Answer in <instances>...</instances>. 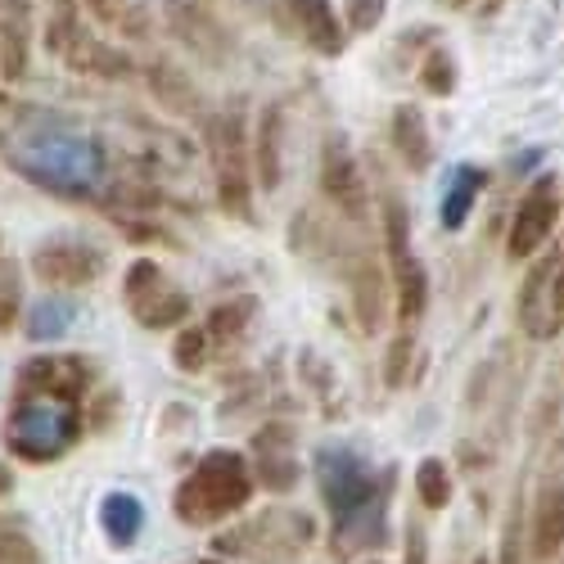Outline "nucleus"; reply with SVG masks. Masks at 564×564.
Listing matches in <instances>:
<instances>
[{"mask_svg":"<svg viewBox=\"0 0 564 564\" xmlns=\"http://www.w3.org/2000/svg\"><path fill=\"white\" fill-rule=\"evenodd\" d=\"M389 10V0H348V28L352 32H370L375 23L384 19Z\"/></svg>","mask_w":564,"mask_h":564,"instance_id":"nucleus-29","label":"nucleus"},{"mask_svg":"<svg viewBox=\"0 0 564 564\" xmlns=\"http://www.w3.org/2000/svg\"><path fill=\"white\" fill-rule=\"evenodd\" d=\"M204 564H217V560H204Z\"/></svg>","mask_w":564,"mask_h":564,"instance_id":"nucleus-35","label":"nucleus"},{"mask_svg":"<svg viewBox=\"0 0 564 564\" xmlns=\"http://www.w3.org/2000/svg\"><path fill=\"white\" fill-rule=\"evenodd\" d=\"M0 564H41V555L23 533H0Z\"/></svg>","mask_w":564,"mask_h":564,"instance_id":"nucleus-30","label":"nucleus"},{"mask_svg":"<svg viewBox=\"0 0 564 564\" xmlns=\"http://www.w3.org/2000/svg\"><path fill=\"white\" fill-rule=\"evenodd\" d=\"M375 564H380V560H375Z\"/></svg>","mask_w":564,"mask_h":564,"instance_id":"nucleus-36","label":"nucleus"},{"mask_svg":"<svg viewBox=\"0 0 564 564\" xmlns=\"http://www.w3.org/2000/svg\"><path fill=\"white\" fill-rule=\"evenodd\" d=\"M19 312H23V275L14 262H0V335L14 330Z\"/></svg>","mask_w":564,"mask_h":564,"instance_id":"nucleus-25","label":"nucleus"},{"mask_svg":"<svg viewBox=\"0 0 564 564\" xmlns=\"http://www.w3.org/2000/svg\"><path fill=\"white\" fill-rule=\"evenodd\" d=\"M280 140H285V131H280V109L271 105L258 122V145H253V167H258L262 191H275L280 185Z\"/></svg>","mask_w":564,"mask_h":564,"instance_id":"nucleus-22","label":"nucleus"},{"mask_svg":"<svg viewBox=\"0 0 564 564\" xmlns=\"http://www.w3.org/2000/svg\"><path fill=\"white\" fill-rule=\"evenodd\" d=\"M484 185H488V172L475 167V163H456L452 176H447V191H443V226L447 230H460L469 221V213H475V199L484 195Z\"/></svg>","mask_w":564,"mask_h":564,"instance_id":"nucleus-17","label":"nucleus"},{"mask_svg":"<svg viewBox=\"0 0 564 564\" xmlns=\"http://www.w3.org/2000/svg\"><path fill=\"white\" fill-rule=\"evenodd\" d=\"M82 438V402L51 393H19L6 415V452L28 465H51Z\"/></svg>","mask_w":564,"mask_h":564,"instance_id":"nucleus-4","label":"nucleus"},{"mask_svg":"<svg viewBox=\"0 0 564 564\" xmlns=\"http://www.w3.org/2000/svg\"><path fill=\"white\" fill-rule=\"evenodd\" d=\"M253 501V469L240 452L217 447L208 456H199V465L181 479L172 510L181 524L191 529H213L221 520H230L235 510H245Z\"/></svg>","mask_w":564,"mask_h":564,"instance_id":"nucleus-3","label":"nucleus"},{"mask_svg":"<svg viewBox=\"0 0 564 564\" xmlns=\"http://www.w3.org/2000/svg\"><path fill=\"white\" fill-rule=\"evenodd\" d=\"M420 86L430 90V96H452L456 86V64L447 51H430V59L420 64Z\"/></svg>","mask_w":564,"mask_h":564,"instance_id":"nucleus-26","label":"nucleus"},{"mask_svg":"<svg viewBox=\"0 0 564 564\" xmlns=\"http://www.w3.org/2000/svg\"><path fill=\"white\" fill-rule=\"evenodd\" d=\"M393 150L411 172H425L430 159H434V140H430L425 113H420L415 105H398L393 109Z\"/></svg>","mask_w":564,"mask_h":564,"instance_id":"nucleus-19","label":"nucleus"},{"mask_svg":"<svg viewBox=\"0 0 564 564\" xmlns=\"http://www.w3.org/2000/svg\"><path fill=\"white\" fill-rule=\"evenodd\" d=\"M253 312H258V303L253 299H235V303H221V307H213V316H208V344H235L245 335V325L253 321Z\"/></svg>","mask_w":564,"mask_h":564,"instance_id":"nucleus-23","label":"nucleus"},{"mask_svg":"<svg viewBox=\"0 0 564 564\" xmlns=\"http://www.w3.org/2000/svg\"><path fill=\"white\" fill-rule=\"evenodd\" d=\"M312 542V520L303 510H262L258 520L240 524L217 538L221 555L235 560H258V564H280V560H294L303 546Z\"/></svg>","mask_w":564,"mask_h":564,"instance_id":"nucleus-5","label":"nucleus"},{"mask_svg":"<svg viewBox=\"0 0 564 564\" xmlns=\"http://www.w3.org/2000/svg\"><path fill=\"white\" fill-rule=\"evenodd\" d=\"M529 538H533V560L546 564L560 555L564 546V475H551L538 488L533 501V520H529Z\"/></svg>","mask_w":564,"mask_h":564,"instance_id":"nucleus-15","label":"nucleus"},{"mask_svg":"<svg viewBox=\"0 0 564 564\" xmlns=\"http://www.w3.org/2000/svg\"><path fill=\"white\" fill-rule=\"evenodd\" d=\"M122 299L145 330H172V325H181L185 316H191V299H185V290H176L167 280V271L150 258L127 267Z\"/></svg>","mask_w":564,"mask_h":564,"instance_id":"nucleus-8","label":"nucleus"},{"mask_svg":"<svg viewBox=\"0 0 564 564\" xmlns=\"http://www.w3.org/2000/svg\"><path fill=\"white\" fill-rule=\"evenodd\" d=\"M555 217H560V191H555V176H538L524 199L514 204V217H510V235H506V253L520 262V258H533L555 230Z\"/></svg>","mask_w":564,"mask_h":564,"instance_id":"nucleus-10","label":"nucleus"},{"mask_svg":"<svg viewBox=\"0 0 564 564\" xmlns=\"http://www.w3.org/2000/svg\"><path fill=\"white\" fill-rule=\"evenodd\" d=\"M402 564H430V533H425V524H411V529H406Z\"/></svg>","mask_w":564,"mask_h":564,"instance_id":"nucleus-31","label":"nucleus"},{"mask_svg":"<svg viewBox=\"0 0 564 564\" xmlns=\"http://www.w3.org/2000/svg\"><path fill=\"white\" fill-rule=\"evenodd\" d=\"M321 191L344 217H352V221L366 217V204H370L366 199V181H361V167H357L344 135H330L325 140V150H321Z\"/></svg>","mask_w":564,"mask_h":564,"instance_id":"nucleus-12","label":"nucleus"},{"mask_svg":"<svg viewBox=\"0 0 564 564\" xmlns=\"http://www.w3.org/2000/svg\"><path fill=\"white\" fill-rule=\"evenodd\" d=\"M90 361L82 357H32L19 370V393H51V398H68L82 402L90 389Z\"/></svg>","mask_w":564,"mask_h":564,"instance_id":"nucleus-14","label":"nucleus"},{"mask_svg":"<svg viewBox=\"0 0 564 564\" xmlns=\"http://www.w3.org/2000/svg\"><path fill=\"white\" fill-rule=\"evenodd\" d=\"M28 41H32L28 6L23 0H6V10H0V73L10 82L28 73Z\"/></svg>","mask_w":564,"mask_h":564,"instance_id":"nucleus-18","label":"nucleus"},{"mask_svg":"<svg viewBox=\"0 0 564 564\" xmlns=\"http://www.w3.org/2000/svg\"><path fill=\"white\" fill-rule=\"evenodd\" d=\"M100 524H105V538L113 546H131L145 529V506H140L131 492H109L105 506H100Z\"/></svg>","mask_w":564,"mask_h":564,"instance_id":"nucleus-20","label":"nucleus"},{"mask_svg":"<svg viewBox=\"0 0 564 564\" xmlns=\"http://www.w3.org/2000/svg\"><path fill=\"white\" fill-rule=\"evenodd\" d=\"M32 271L45 285H90L105 271V253L86 240H68V235H55L32 249Z\"/></svg>","mask_w":564,"mask_h":564,"instance_id":"nucleus-11","label":"nucleus"},{"mask_svg":"<svg viewBox=\"0 0 564 564\" xmlns=\"http://www.w3.org/2000/svg\"><path fill=\"white\" fill-rule=\"evenodd\" d=\"M0 145H6L10 167L41 185L51 195L64 199H96L105 195L109 181V159L105 145L90 131L55 118V113H32L23 109L14 122H6L0 131Z\"/></svg>","mask_w":564,"mask_h":564,"instance_id":"nucleus-1","label":"nucleus"},{"mask_svg":"<svg viewBox=\"0 0 564 564\" xmlns=\"http://www.w3.org/2000/svg\"><path fill=\"white\" fill-rule=\"evenodd\" d=\"M514 307H520V330L538 344H546L564 330V249L533 262Z\"/></svg>","mask_w":564,"mask_h":564,"instance_id":"nucleus-9","label":"nucleus"},{"mask_svg":"<svg viewBox=\"0 0 564 564\" xmlns=\"http://www.w3.org/2000/svg\"><path fill=\"white\" fill-rule=\"evenodd\" d=\"M73 321H77V307L64 303V299H41L36 307H28L23 316V330L32 344H55L73 330Z\"/></svg>","mask_w":564,"mask_h":564,"instance_id":"nucleus-21","label":"nucleus"},{"mask_svg":"<svg viewBox=\"0 0 564 564\" xmlns=\"http://www.w3.org/2000/svg\"><path fill=\"white\" fill-rule=\"evenodd\" d=\"M411 335H398L393 344H389V361H384V380H389V389H402L406 384V366H411Z\"/></svg>","mask_w":564,"mask_h":564,"instance_id":"nucleus-28","label":"nucleus"},{"mask_svg":"<svg viewBox=\"0 0 564 564\" xmlns=\"http://www.w3.org/2000/svg\"><path fill=\"white\" fill-rule=\"evenodd\" d=\"M208 154H213V176H217V204L230 217H253V159L240 113H221L208 127Z\"/></svg>","mask_w":564,"mask_h":564,"instance_id":"nucleus-6","label":"nucleus"},{"mask_svg":"<svg viewBox=\"0 0 564 564\" xmlns=\"http://www.w3.org/2000/svg\"><path fill=\"white\" fill-rule=\"evenodd\" d=\"M290 443H294V434H290L285 425H267V430L253 438L258 479H262L271 492H290L294 479H299V460L290 456Z\"/></svg>","mask_w":564,"mask_h":564,"instance_id":"nucleus-16","label":"nucleus"},{"mask_svg":"<svg viewBox=\"0 0 564 564\" xmlns=\"http://www.w3.org/2000/svg\"><path fill=\"white\" fill-rule=\"evenodd\" d=\"M316 488L321 501L330 506L335 520V551H366L384 546L389 524V475L348 452V447H321L316 452Z\"/></svg>","mask_w":564,"mask_h":564,"instance_id":"nucleus-2","label":"nucleus"},{"mask_svg":"<svg viewBox=\"0 0 564 564\" xmlns=\"http://www.w3.org/2000/svg\"><path fill=\"white\" fill-rule=\"evenodd\" d=\"M415 492H420V501H425L430 510H447V501H452L447 460H438V456L420 460V465H415Z\"/></svg>","mask_w":564,"mask_h":564,"instance_id":"nucleus-24","label":"nucleus"},{"mask_svg":"<svg viewBox=\"0 0 564 564\" xmlns=\"http://www.w3.org/2000/svg\"><path fill=\"white\" fill-rule=\"evenodd\" d=\"M384 253H389L398 316H402V325H411L430 307V275H425V262L411 249V221H406L402 199H384Z\"/></svg>","mask_w":564,"mask_h":564,"instance_id":"nucleus-7","label":"nucleus"},{"mask_svg":"<svg viewBox=\"0 0 564 564\" xmlns=\"http://www.w3.org/2000/svg\"><path fill=\"white\" fill-rule=\"evenodd\" d=\"M208 352H213V344H208V335L204 330H181L176 335V348H172V361L181 366V370H204L208 366Z\"/></svg>","mask_w":564,"mask_h":564,"instance_id":"nucleus-27","label":"nucleus"},{"mask_svg":"<svg viewBox=\"0 0 564 564\" xmlns=\"http://www.w3.org/2000/svg\"><path fill=\"white\" fill-rule=\"evenodd\" d=\"M10 488H14V475H10V469H6V465H0V497H6Z\"/></svg>","mask_w":564,"mask_h":564,"instance_id":"nucleus-33","label":"nucleus"},{"mask_svg":"<svg viewBox=\"0 0 564 564\" xmlns=\"http://www.w3.org/2000/svg\"><path fill=\"white\" fill-rule=\"evenodd\" d=\"M90 10H96L105 23H122V14H127V0H90Z\"/></svg>","mask_w":564,"mask_h":564,"instance_id":"nucleus-32","label":"nucleus"},{"mask_svg":"<svg viewBox=\"0 0 564 564\" xmlns=\"http://www.w3.org/2000/svg\"><path fill=\"white\" fill-rule=\"evenodd\" d=\"M275 19L285 23L303 45L316 55H339L344 51V28L330 0H275Z\"/></svg>","mask_w":564,"mask_h":564,"instance_id":"nucleus-13","label":"nucleus"},{"mask_svg":"<svg viewBox=\"0 0 564 564\" xmlns=\"http://www.w3.org/2000/svg\"><path fill=\"white\" fill-rule=\"evenodd\" d=\"M475 564H492V560H484V555H479V560H475Z\"/></svg>","mask_w":564,"mask_h":564,"instance_id":"nucleus-34","label":"nucleus"}]
</instances>
